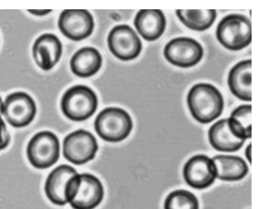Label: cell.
<instances>
[{
  "instance_id": "1",
  "label": "cell",
  "mask_w": 258,
  "mask_h": 209,
  "mask_svg": "<svg viewBox=\"0 0 258 209\" xmlns=\"http://www.w3.org/2000/svg\"><path fill=\"white\" fill-rule=\"evenodd\" d=\"M187 104L192 117L202 124H208L222 113L224 101L222 94L213 85L198 83L192 86L187 96Z\"/></svg>"
},
{
  "instance_id": "2",
  "label": "cell",
  "mask_w": 258,
  "mask_h": 209,
  "mask_svg": "<svg viewBox=\"0 0 258 209\" xmlns=\"http://www.w3.org/2000/svg\"><path fill=\"white\" fill-rule=\"evenodd\" d=\"M104 195L100 180L90 173H77L68 181L66 197L72 209H95Z\"/></svg>"
},
{
  "instance_id": "3",
  "label": "cell",
  "mask_w": 258,
  "mask_h": 209,
  "mask_svg": "<svg viewBox=\"0 0 258 209\" xmlns=\"http://www.w3.org/2000/svg\"><path fill=\"white\" fill-rule=\"evenodd\" d=\"M133 122L130 114L123 109L108 107L96 116L94 129L103 140L117 143L125 140L131 133Z\"/></svg>"
},
{
  "instance_id": "4",
  "label": "cell",
  "mask_w": 258,
  "mask_h": 209,
  "mask_svg": "<svg viewBox=\"0 0 258 209\" xmlns=\"http://www.w3.org/2000/svg\"><path fill=\"white\" fill-rule=\"evenodd\" d=\"M216 37L226 49L240 50L251 41V23L246 16L230 14L224 17L216 29Z\"/></svg>"
},
{
  "instance_id": "5",
  "label": "cell",
  "mask_w": 258,
  "mask_h": 209,
  "mask_svg": "<svg viewBox=\"0 0 258 209\" xmlns=\"http://www.w3.org/2000/svg\"><path fill=\"white\" fill-rule=\"evenodd\" d=\"M98 106L95 92L85 85H76L66 91L60 102L61 110L69 119L82 121L91 117Z\"/></svg>"
},
{
  "instance_id": "6",
  "label": "cell",
  "mask_w": 258,
  "mask_h": 209,
  "mask_svg": "<svg viewBox=\"0 0 258 209\" xmlns=\"http://www.w3.org/2000/svg\"><path fill=\"white\" fill-rule=\"evenodd\" d=\"M59 154V140L54 133L48 130L35 133L27 146V159L30 164L38 169L53 166L57 162Z\"/></svg>"
},
{
  "instance_id": "7",
  "label": "cell",
  "mask_w": 258,
  "mask_h": 209,
  "mask_svg": "<svg viewBox=\"0 0 258 209\" xmlns=\"http://www.w3.org/2000/svg\"><path fill=\"white\" fill-rule=\"evenodd\" d=\"M98 150L97 141L90 132L78 129L68 134L62 143V153L65 159L77 165L93 160Z\"/></svg>"
},
{
  "instance_id": "8",
  "label": "cell",
  "mask_w": 258,
  "mask_h": 209,
  "mask_svg": "<svg viewBox=\"0 0 258 209\" xmlns=\"http://www.w3.org/2000/svg\"><path fill=\"white\" fill-rule=\"evenodd\" d=\"M37 108L33 99L24 92H16L8 95L3 104V115L12 126L22 128L34 120Z\"/></svg>"
},
{
  "instance_id": "9",
  "label": "cell",
  "mask_w": 258,
  "mask_h": 209,
  "mask_svg": "<svg viewBox=\"0 0 258 209\" xmlns=\"http://www.w3.org/2000/svg\"><path fill=\"white\" fill-rule=\"evenodd\" d=\"M165 59L176 66L187 68L198 64L202 59L204 50L201 44L188 37H177L168 42L164 48Z\"/></svg>"
},
{
  "instance_id": "10",
  "label": "cell",
  "mask_w": 258,
  "mask_h": 209,
  "mask_svg": "<svg viewBox=\"0 0 258 209\" xmlns=\"http://www.w3.org/2000/svg\"><path fill=\"white\" fill-rule=\"evenodd\" d=\"M107 43L111 52L117 58L124 61L137 57L142 47L137 33L126 25L113 27L108 34Z\"/></svg>"
},
{
  "instance_id": "11",
  "label": "cell",
  "mask_w": 258,
  "mask_h": 209,
  "mask_svg": "<svg viewBox=\"0 0 258 209\" xmlns=\"http://www.w3.org/2000/svg\"><path fill=\"white\" fill-rule=\"evenodd\" d=\"M182 174L186 184L196 189L209 187L217 178L212 159L204 154L195 155L190 158L183 166Z\"/></svg>"
},
{
  "instance_id": "12",
  "label": "cell",
  "mask_w": 258,
  "mask_h": 209,
  "mask_svg": "<svg viewBox=\"0 0 258 209\" xmlns=\"http://www.w3.org/2000/svg\"><path fill=\"white\" fill-rule=\"evenodd\" d=\"M58 26L61 32L69 39L80 41L92 34L94 22L92 15L87 10L69 9L60 14Z\"/></svg>"
},
{
  "instance_id": "13",
  "label": "cell",
  "mask_w": 258,
  "mask_h": 209,
  "mask_svg": "<svg viewBox=\"0 0 258 209\" xmlns=\"http://www.w3.org/2000/svg\"><path fill=\"white\" fill-rule=\"evenodd\" d=\"M62 47L58 37L50 33L43 34L35 41L32 55L36 64L44 71H49L58 62Z\"/></svg>"
},
{
  "instance_id": "14",
  "label": "cell",
  "mask_w": 258,
  "mask_h": 209,
  "mask_svg": "<svg viewBox=\"0 0 258 209\" xmlns=\"http://www.w3.org/2000/svg\"><path fill=\"white\" fill-rule=\"evenodd\" d=\"M78 173L72 166L60 165L48 174L44 184L47 198L53 204L63 206L68 203L66 190L69 180Z\"/></svg>"
},
{
  "instance_id": "15",
  "label": "cell",
  "mask_w": 258,
  "mask_h": 209,
  "mask_svg": "<svg viewBox=\"0 0 258 209\" xmlns=\"http://www.w3.org/2000/svg\"><path fill=\"white\" fill-rule=\"evenodd\" d=\"M134 25L144 39L153 41L159 38L164 32L166 20L160 10L143 9L137 14Z\"/></svg>"
},
{
  "instance_id": "16",
  "label": "cell",
  "mask_w": 258,
  "mask_h": 209,
  "mask_svg": "<svg viewBox=\"0 0 258 209\" xmlns=\"http://www.w3.org/2000/svg\"><path fill=\"white\" fill-rule=\"evenodd\" d=\"M228 84L231 92L239 99L251 101V60L239 61L229 71Z\"/></svg>"
},
{
  "instance_id": "17",
  "label": "cell",
  "mask_w": 258,
  "mask_h": 209,
  "mask_svg": "<svg viewBox=\"0 0 258 209\" xmlns=\"http://www.w3.org/2000/svg\"><path fill=\"white\" fill-rule=\"evenodd\" d=\"M208 140L211 146L222 152H234L239 150L245 141L236 137L230 130L228 118H223L215 122L210 127Z\"/></svg>"
},
{
  "instance_id": "18",
  "label": "cell",
  "mask_w": 258,
  "mask_h": 209,
  "mask_svg": "<svg viewBox=\"0 0 258 209\" xmlns=\"http://www.w3.org/2000/svg\"><path fill=\"white\" fill-rule=\"evenodd\" d=\"M216 169L217 178L225 181H237L248 174L249 167L241 157L232 155H217L212 158Z\"/></svg>"
},
{
  "instance_id": "19",
  "label": "cell",
  "mask_w": 258,
  "mask_h": 209,
  "mask_svg": "<svg viewBox=\"0 0 258 209\" xmlns=\"http://www.w3.org/2000/svg\"><path fill=\"white\" fill-rule=\"evenodd\" d=\"M102 62L101 55L96 49L85 47L80 49L73 55L70 61V67L76 76L88 78L98 72Z\"/></svg>"
},
{
  "instance_id": "20",
  "label": "cell",
  "mask_w": 258,
  "mask_h": 209,
  "mask_svg": "<svg viewBox=\"0 0 258 209\" xmlns=\"http://www.w3.org/2000/svg\"><path fill=\"white\" fill-rule=\"evenodd\" d=\"M176 14L186 27L203 31L211 27L217 17L215 10H176Z\"/></svg>"
},
{
  "instance_id": "21",
  "label": "cell",
  "mask_w": 258,
  "mask_h": 209,
  "mask_svg": "<svg viewBox=\"0 0 258 209\" xmlns=\"http://www.w3.org/2000/svg\"><path fill=\"white\" fill-rule=\"evenodd\" d=\"M228 126L239 138L246 141L251 137V105H241L236 108L228 118Z\"/></svg>"
},
{
  "instance_id": "22",
  "label": "cell",
  "mask_w": 258,
  "mask_h": 209,
  "mask_svg": "<svg viewBox=\"0 0 258 209\" xmlns=\"http://www.w3.org/2000/svg\"><path fill=\"white\" fill-rule=\"evenodd\" d=\"M197 196L190 191L176 189L170 192L165 199L164 209H199Z\"/></svg>"
},
{
  "instance_id": "23",
  "label": "cell",
  "mask_w": 258,
  "mask_h": 209,
  "mask_svg": "<svg viewBox=\"0 0 258 209\" xmlns=\"http://www.w3.org/2000/svg\"><path fill=\"white\" fill-rule=\"evenodd\" d=\"M11 142V135L6 124L0 116V151L7 148Z\"/></svg>"
},
{
  "instance_id": "24",
  "label": "cell",
  "mask_w": 258,
  "mask_h": 209,
  "mask_svg": "<svg viewBox=\"0 0 258 209\" xmlns=\"http://www.w3.org/2000/svg\"><path fill=\"white\" fill-rule=\"evenodd\" d=\"M30 14L37 16H43L47 15L52 11L51 10H28Z\"/></svg>"
},
{
  "instance_id": "25",
  "label": "cell",
  "mask_w": 258,
  "mask_h": 209,
  "mask_svg": "<svg viewBox=\"0 0 258 209\" xmlns=\"http://www.w3.org/2000/svg\"><path fill=\"white\" fill-rule=\"evenodd\" d=\"M251 144H249L245 149V157L246 160L250 163H251Z\"/></svg>"
},
{
  "instance_id": "26",
  "label": "cell",
  "mask_w": 258,
  "mask_h": 209,
  "mask_svg": "<svg viewBox=\"0 0 258 209\" xmlns=\"http://www.w3.org/2000/svg\"><path fill=\"white\" fill-rule=\"evenodd\" d=\"M3 104H4V102L2 100V98L0 96V116L3 115Z\"/></svg>"
}]
</instances>
